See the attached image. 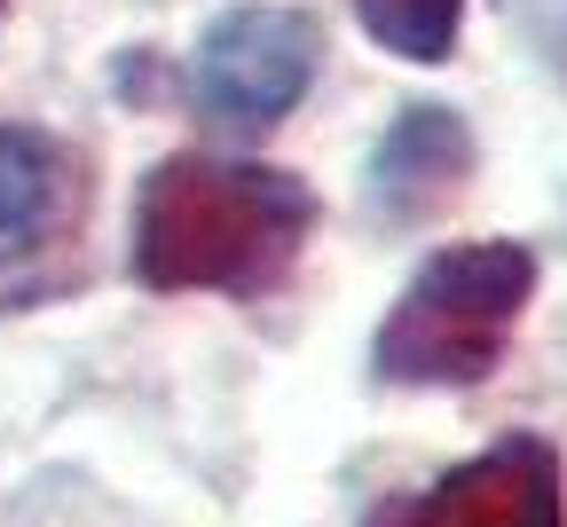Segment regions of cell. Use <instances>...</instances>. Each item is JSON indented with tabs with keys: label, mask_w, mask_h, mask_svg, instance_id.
<instances>
[{
	"label": "cell",
	"mask_w": 567,
	"mask_h": 527,
	"mask_svg": "<svg viewBox=\"0 0 567 527\" xmlns=\"http://www.w3.org/2000/svg\"><path fill=\"white\" fill-rule=\"evenodd\" d=\"M316 189L284 166L174 149L134 189V237L126 268L142 291H229L268 299L300 268L316 237Z\"/></svg>",
	"instance_id": "cell-1"
},
{
	"label": "cell",
	"mask_w": 567,
	"mask_h": 527,
	"mask_svg": "<svg viewBox=\"0 0 567 527\" xmlns=\"http://www.w3.org/2000/svg\"><path fill=\"white\" fill-rule=\"evenodd\" d=\"M536 252L513 237H465L410 268L394 308L371 331V379L410 394H457L481 386L505 362L528 299H536Z\"/></svg>",
	"instance_id": "cell-2"
},
{
	"label": "cell",
	"mask_w": 567,
	"mask_h": 527,
	"mask_svg": "<svg viewBox=\"0 0 567 527\" xmlns=\"http://www.w3.org/2000/svg\"><path fill=\"white\" fill-rule=\"evenodd\" d=\"M323 17L300 0H237L197 32L189 55V111L221 134H268L284 126L308 87L323 80Z\"/></svg>",
	"instance_id": "cell-3"
},
{
	"label": "cell",
	"mask_w": 567,
	"mask_h": 527,
	"mask_svg": "<svg viewBox=\"0 0 567 527\" xmlns=\"http://www.w3.org/2000/svg\"><path fill=\"white\" fill-rule=\"evenodd\" d=\"M87 158L32 118H0V316L80 283Z\"/></svg>",
	"instance_id": "cell-4"
},
{
	"label": "cell",
	"mask_w": 567,
	"mask_h": 527,
	"mask_svg": "<svg viewBox=\"0 0 567 527\" xmlns=\"http://www.w3.org/2000/svg\"><path fill=\"white\" fill-rule=\"evenodd\" d=\"M371 527H567L559 448L536 433H513V441L481 448V457H465L457 473L379 504Z\"/></svg>",
	"instance_id": "cell-5"
},
{
	"label": "cell",
	"mask_w": 567,
	"mask_h": 527,
	"mask_svg": "<svg viewBox=\"0 0 567 527\" xmlns=\"http://www.w3.org/2000/svg\"><path fill=\"white\" fill-rule=\"evenodd\" d=\"M481 166V142L465 126V111L450 103H402L386 118V134L371 142L363 158V205L386 220V229H417L434 220Z\"/></svg>",
	"instance_id": "cell-6"
},
{
	"label": "cell",
	"mask_w": 567,
	"mask_h": 527,
	"mask_svg": "<svg viewBox=\"0 0 567 527\" xmlns=\"http://www.w3.org/2000/svg\"><path fill=\"white\" fill-rule=\"evenodd\" d=\"M354 24L402 63H450L465 32V0H354Z\"/></svg>",
	"instance_id": "cell-7"
},
{
	"label": "cell",
	"mask_w": 567,
	"mask_h": 527,
	"mask_svg": "<svg viewBox=\"0 0 567 527\" xmlns=\"http://www.w3.org/2000/svg\"><path fill=\"white\" fill-rule=\"evenodd\" d=\"M520 17H528V32H536V48L567 71V0H520Z\"/></svg>",
	"instance_id": "cell-8"
},
{
	"label": "cell",
	"mask_w": 567,
	"mask_h": 527,
	"mask_svg": "<svg viewBox=\"0 0 567 527\" xmlns=\"http://www.w3.org/2000/svg\"><path fill=\"white\" fill-rule=\"evenodd\" d=\"M9 9H17V0H0V17H9Z\"/></svg>",
	"instance_id": "cell-9"
}]
</instances>
